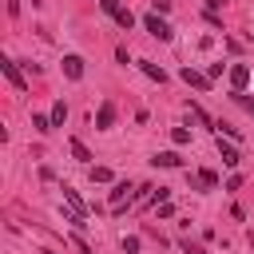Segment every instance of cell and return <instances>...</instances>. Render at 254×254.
<instances>
[{
  "instance_id": "obj_8",
  "label": "cell",
  "mask_w": 254,
  "mask_h": 254,
  "mask_svg": "<svg viewBox=\"0 0 254 254\" xmlns=\"http://www.w3.org/2000/svg\"><path fill=\"white\" fill-rule=\"evenodd\" d=\"M218 155H222V163H226V167H234V163H238V159H242V155H238V147H234V143H222V135H218Z\"/></svg>"
},
{
  "instance_id": "obj_12",
  "label": "cell",
  "mask_w": 254,
  "mask_h": 254,
  "mask_svg": "<svg viewBox=\"0 0 254 254\" xmlns=\"http://www.w3.org/2000/svg\"><path fill=\"white\" fill-rule=\"evenodd\" d=\"M64 119H67V107H64V99H56V107H52V127H64Z\"/></svg>"
},
{
  "instance_id": "obj_11",
  "label": "cell",
  "mask_w": 254,
  "mask_h": 254,
  "mask_svg": "<svg viewBox=\"0 0 254 254\" xmlns=\"http://www.w3.org/2000/svg\"><path fill=\"white\" fill-rule=\"evenodd\" d=\"M151 163H155V167H179V163H183V159H179V155H175V151H159V155H155V159H151Z\"/></svg>"
},
{
  "instance_id": "obj_4",
  "label": "cell",
  "mask_w": 254,
  "mask_h": 254,
  "mask_svg": "<svg viewBox=\"0 0 254 254\" xmlns=\"http://www.w3.org/2000/svg\"><path fill=\"white\" fill-rule=\"evenodd\" d=\"M226 75H230V87H234V91H242V87L250 83V67H246V64H230Z\"/></svg>"
},
{
  "instance_id": "obj_7",
  "label": "cell",
  "mask_w": 254,
  "mask_h": 254,
  "mask_svg": "<svg viewBox=\"0 0 254 254\" xmlns=\"http://www.w3.org/2000/svg\"><path fill=\"white\" fill-rule=\"evenodd\" d=\"M183 79H187L190 87H198V91L210 87V75H202V71H194V67H183Z\"/></svg>"
},
{
  "instance_id": "obj_3",
  "label": "cell",
  "mask_w": 254,
  "mask_h": 254,
  "mask_svg": "<svg viewBox=\"0 0 254 254\" xmlns=\"http://www.w3.org/2000/svg\"><path fill=\"white\" fill-rule=\"evenodd\" d=\"M0 71L8 75V83H12L16 91H28V83H24V75H20V67H16V60H8V56H0Z\"/></svg>"
},
{
  "instance_id": "obj_17",
  "label": "cell",
  "mask_w": 254,
  "mask_h": 254,
  "mask_svg": "<svg viewBox=\"0 0 254 254\" xmlns=\"http://www.w3.org/2000/svg\"><path fill=\"white\" fill-rule=\"evenodd\" d=\"M234 103H238V107H246V111H250V115H254V99H250V95H246V91H234Z\"/></svg>"
},
{
  "instance_id": "obj_23",
  "label": "cell",
  "mask_w": 254,
  "mask_h": 254,
  "mask_svg": "<svg viewBox=\"0 0 254 254\" xmlns=\"http://www.w3.org/2000/svg\"><path fill=\"white\" fill-rule=\"evenodd\" d=\"M44 254H56V250H44Z\"/></svg>"
},
{
  "instance_id": "obj_9",
  "label": "cell",
  "mask_w": 254,
  "mask_h": 254,
  "mask_svg": "<svg viewBox=\"0 0 254 254\" xmlns=\"http://www.w3.org/2000/svg\"><path fill=\"white\" fill-rule=\"evenodd\" d=\"M64 198L71 202V210H75V214H83V218H87V202H83V198H79V194H75L71 187H64Z\"/></svg>"
},
{
  "instance_id": "obj_16",
  "label": "cell",
  "mask_w": 254,
  "mask_h": 254,
  "mask_svg": "<svg viewBox=\"0 0 254 254\" xmlns=\"http://www.w3.org/2000/svg\"><path fill=\"white\" fill-rule=\"evenodd\" d=\"M91 183H111V171L107 167H91Z\"/></svg>"
},
{
  "instance_id": "obj_20",
  "label": "cell",
  "mask_w": 254,
  "mask_h": 254,
  "mask_svg": "<svg viewBox=\"0 0 254 254\" xmlns=\"http://www.w3.org/2000/svg\"><path fill=\"white\" fill-rule=\"evenodd\" d=\"M183 250H187V254H206V250H202V246H194V242H183Z\"/></svg>"
},
{
  "instance_id": "obj_14",
  "label": "cell",
  "mask_w": 254,
  "mask_h": 254,
  "mask_svg": "<svg viewBox=\"0 0 254 254\" xmlns=\"http://www.w3.org/2000/svg\"><path fill=\"white\" fill-rule=\"evenodd\" d=\"M32 127H36L40 135H48V131H52V115H32Z\"/></svg>"
},
{
  "instance_id": "obj_21",
  "label": "cell",
  "mask_w": 254,
  "mask_h": 254,
  "mask_svg": "<svg viewBox=\"0 0 254 254\" xmlns=\"http://www.w3.org/2000/svg\"><path fill=\"white\" fill-rule=\"evenodd\" d=\"M250 250H254V230H250Z\"/></svg>"
},
{
  "instance_id": "obj_10",
  "label": "cell",
  "mask_w": 254,
  "mask_h": 254,
  "mask_svg": "<svg viewBox=\"0 0 254 254\" xmlns=\"http://www.w3.org/2000/svg\"><path fill=\"white\" fill-rule=\"evenodd\" d=\"M67 151H71V159H79V163H87V159H91V151H87L79 139H67Z\"/></svg>"
},
{
  "instance_id": "obj_22",
  "label": "cell",
  "mask_w": 254,
  "mask_h": 254,
  "mask_svg": "<svg viewBox=\"0 0 254 254\" xmlns=\"http://www.w3.org/2000/svg\"><path fill=\"white\" fill-rule=\"evenodd\" d=\"M40 4H44V0H32V8H40Z\"/></svg>"
},
{
  "instance_id": "obj_19",
  "label": "cell",
  "mask_w": 254,
  "mask_h": 254,
  "mask_svg": "<svg viewBox=\"0 0 254 254\" xmlns=\"http://www.w3.org/2000/svg\"><path fill=\"white\" fill-rule=\"evenodd\" d=\"M139 250V238H123V254H135Z\"/></svg>"
},
{
  "instance_id": "obj_18",
  "label": "cell",
  "mask_w": 254,
  "mask_h": 254,
  "mask_svg": "<svg viewBox=\"0 0 254 254\" xmlns=\"http://www.w3.org/2000/svg\"><path fill=\"white\" fill-rule=\"evenodd\" d=\"M198 183H202V187H218V175H214V171H198Z\"/></svg>"
},
{
  "instance_id": "obj_2",
  "label": "cell",
  "mask_w": 254,
  "mask_h": 254,
  "mask_svg": "<svg viewBox=\"0 0 254 254\" xmlns=\"http://www.w3.org/2000/svg\"><path fill=\"white\" fill-rule=\"evenodd\" d=\"M143 28L155 36V40H171L175 32H171V24L167 20H159V12H151V16H143Z\"/></svg>"
},
{
  "instance_id": "obj_15",
  "label": "cell",
  "mask_w": 254,
  "mask_h": 254,
  "mask_svg": "<svg viewBox=\"0 0 254 254\" xmlns=\"http://www.w3.org/2000/svg\"><path fill=\"white\" fill-rule=\"evenodd\" d=\"M171 139L183 147V143H190V131H187V127H171Z\"/></svg>"
},
{
  "instance_id": "obj_6",
  "label": "cell",
  "mask_w": 254,
  "mask_h": 254,
  "mask_svg": "<svg viewBox=\"0 0 254 254\" xmlns=\"http://www.w3.org/2000/svg\"><path fill=\"white\" fill-rule=\"evenodd\" d=\"M64 75L67 79H83V56H64Z\"/></svg>"
},
{
  "instance_id": "obj_5",
  "label": "cell",
  "mask_w": 254,
  "mask_h": 254,
  "mask_svg": "<svg viewBox=\"0 0 254 254\" xmlns=\"http://www.w3.org/2000/svg\"><path fill=\"white\" fill-rule=\"evenodd\" d=\"M115 123V103L107 99V103H99V111H95V131H107Z\"/></svg>"
},
{
  "instance_id": "obj_13",
  "label": "cell",
  "mask_w": 254,
  "mask_h": 254,
  "mask_svg": "<svg viewBox=\"0 0 254 254\" xmlns=\"http://www.w3.org/2000/svg\"><path fill=\"white\" fill-rule=\"evenodd\" d=\"M139 67H143V71H147L155 83H167V71H163V67H155V64H139Z\"/></svg>"
},
{
  "instance_id": "obj_1",
  "label": "cell",
  "mask_w": 254,
  "mask_h": 254,
  "mask_svg": "<svg viewBox=\"0 0 254 254\" xmlns=\"http://www.w3.org/2000/svg\"><path fill=\"white\" fill-rule=\"evenodd\" d=\"M99 8H103V12H107V16H111V20H115V24L123 28V32H127V28L135 24V16H131V8H123L119 0H99Z\"/></svg>"
}]
</instances>
